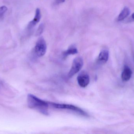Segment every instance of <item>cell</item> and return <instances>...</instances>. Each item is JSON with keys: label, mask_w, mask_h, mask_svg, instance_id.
<instances>
[{"label": "cell", "mask_w": 134, "mask_h": 134, "mask_svg": "<svg viewBox=\"0 0 134 134\" xmlns=\"http://www.w3.org/2000/svg\"><path fill=\"white\" fill-rule=\"evenodd\" d=\"M27 102L30 108L37 110L43 115H49L48 104L46 101L39 99L33 94H29L27 95Z\"/></svg>", "instance_id": "6da1fadb"}, {"label": "cell", "mask_w": 134, "mask_h": 134, "mask_svg": "<svg viewBox=\"0 0 134 134\" xmlns=\"http://www.w3.org/2000/svg\"><path fill=\"white\" fill-rule=\"evenodd\" d=\"M50 104L55 108L58 109H67L75 112L78 115H80L84 117H88L89 116L88 114L83 110L78 107L72 105L67 104H57V103H50Z\"/></svg>", "instance_id": "7a4b0ae2"}, {"label": "cell", "mask_w": 134, "mask_h": 134, "mask_svg": "<svg viewBox=\"0 0 134 134\" xmlns=\"http://www.w3.org/2000/svg\"><path fill=\"white\" fill-rule=\"evenodd\" d=\"M83 64V60L82 57H79L75 58L72 62L71 69L68 74L69 78L72 77L79 72L82 67Z\"/></svg>", "instance_id": "3957f363"}, {"label": "cell", "mask_w": 134, "mask_h": 134, "mask_svg": "<svg viewBox=\"0 0 134 134\" xmlns=\"http://www.w3.org/2000/svg\"><path fill=\"white\" fill-rule=\"evenodd\" d=\"M47 50V45L44 39L41 37L37 41L35 48V54L38 57H41L46 53Z\"/></svg>", "instance_id": "277c9868"}, {"label": "cell", "mask_w": 134, "mask_h": 134, "mask_svg": "<svg viewBox=\"0 0 134 134\" xmlns=\"http://www.w3.org/2000/svg\"><path fill=\"white\" fill-rule=\"evenodd\" d=\"M77 82L80 86L86 87L90 83V78L87 72L85 71L81 72L77 77Z\"/></svg>", "instance_id": "5b68a950"}, {"label": "cell", "mask_w": 134, "mask_h": 134, "mask_svg": "<svg viewBox=\"0 0 134 134\" xmlns=\"http://www.w3.org/2000/svg\"><path fill=\"white\" fill-rule=\"evenodd\" d=\"M41 18V10L39 8H37L35 11V16L33 20L29 23L27 25V28L28 29H32L37 25V24L40 21Z\"/></svg>", "instance_id": "8992f818"}, {"label": "cell", "mask_w": 134, "mask_h": 134, "mask_svg": "<svg viewBox=\"0 0 134 134\" xmlns=\"http://www.w3.org/2000/svg\"><path fill=\"white\" fill-rule=\"evenodd\" d=\"M132 71L130 67L125 66L122 74V79L124 82L129 81L132 76Z\"/></svg>", "instance_id": "52a82bcc"}, {"label": "cell", "mask_w": 134, "mask_h": 134, "mask_svg": "<svg viewBox=\"0 0 134 134\" xmlns=\"http://www.w3.org/2000/svg\"><path fill=\"white\" fill-rule=\"evenodd\" d=\"M109 52L107 50H104L100 52L98 56V61L101 63H106L108 60Z\"/></svg>", "instance_id": "ba28073f"}, {"label": "cell", "mask_w": 134, "mask_h": 134, "mask_svg": "<svg viewBox=\"0 0 134 134\" xmlns=\"http://www.w3.org/2000/svg\"><path fill=\"white\" fill-rule=\"evenodd\" d=\"M78 52V50L76 46L75 45H72L69 46V48L66 51L63 53V57L64 58H66L70 55H74Z\"/></svg>", "instance_id": "9c48e42d"}, {"label": "cell", "mask_w": 134, "mask_h": 134, "mask_svg": "<svg viewBox=\"0 0 134 134\" xmlns=\"http://www.w3.org/2000/svg\"><path fill=\"white\" fill-rule=\"evenodd\" d=\"M130 13V9L127 7H124L118 16L117 18L118 21H120L123 20L129 15Z\"/></svg>", "instance_id": "30bf717a"}, {"label": "cell", "mask_w": 134, "mask_h": 134, "mask_svg": "<svg viewBox=\"0 0 134 134\" xmlns=\"http://www.w3.org/2000/svg\"><path fill=\"white\" fill-rule=\"evenodd\" d=\"M44 26L43 23H41L40 24L36 31V34H35L36 36H39L42 34L44 31Z\"/></svg>", "instance_id": "8fae6325"}, {"label": "cell", "mask_w": 134, "mask_h": 134, "mask_svg": "<svg viewBox=\"0 0 134 134\" xmlns=\"http://www.w3.org/2000/svg\"><path fill=\"white\" fill-rule=\"evenodd\" d=\"M8 10L6 6H2L0 8V16H2Z\"/></svg>", "instance_id": "7c38bea8"}, {"label": "cell", "mask_w": 134, "mask_h": 134, "mask_svg": "<svg viewBox=\"0 0 134 134\" xmlns=\"http://www.w3.org/2000/svg\"><path fill=\"white\" fill-rule=\"evenodd\" d=\"M66 0H55L54 3L55 4L58 5L63 3Z\"/></svg>", "instance_id": "4fadbf2b"}, {"label": "cell", "mask_w": 134, "mask_h": 134, "mask_svg": "<svg viewBox=\"0 0 134 134\" xmlns=\"http://www.w3.org/2000/svg\"><path fill=\"white\" fill-rule=\"evenodd\" d=\"M131 17H132V19L134 20V13L132 14V16Z\"/></svg>", "instance_id": "5bb4252c"}]
</instances>
